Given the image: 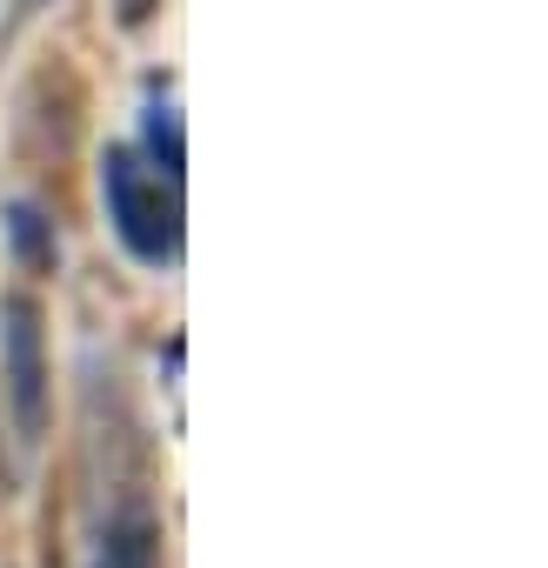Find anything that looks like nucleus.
Returning a JSON list of instances; mask_svg holds the SVG:
<instances>
[{"instance_id": "423d86ee", "label": "nucleus", "mask_w": 548, "mask_h": 568, "mask_svg": "<svg viewBox=\"0 0 548 568\" xmlns=\"http://www.w3.org/2000/svg\"><path fill=\"white\" fill-rule=\"evenodd\" d=\"M154 8H161V0H114L121 28H148V21H154Z\"/></svg>"}, {"instance_id": "20e7f679", "label": "nucleus", "mask_w": 548, "mask_h": 568, "mask_svg": "<svg viewBox=\"0 0 548 568\" xmlns=\"http://www.w3.org/2000/svg\"><path fill=\"white\" fill-rule=\"evenodd\" d=\"M8 247H14L21 274H54L61 241H54V221L41 201H8Z\"/></svg>"}, {"instance_id": "39448f33", "label": "nucleus", "mask_w": 548, "mask_h": 568, "mask_svg": "<svg viewBox=\"0 0 548 568\" xmlns=\"http://www.w3.org/2000/svg\"><path fill=\"white\" fill-rule=\"evenodd\" d=\"M148 148H154L161 174H168V181H181L187 148H181V121H174V108H154V114H148Z\"/></svg>"}, {"instance_id": "0eeeda50", "label": "nucleus", "mask_w": 548, "mask_h": 568, "mask_svg": "<svg viewBox=\"0 0 548 568\" xmlns=\"http://www.w3.org/2000/svg\"><path fill=\"white\" fill-rule=\"evenodd\" d=\"M0 501H8V462H0Z\"/></svg>"}, {"instance_id": "7ed1b4c3", "label": "nucleus", "mask_w": 548, "mask_h": 568, "mask_svg": "<svg viewBox=\"0 0 548 568\" xmlns=\"http://www.w3.org/2000/svg\"><path fill=\"white\" fill-rule=\"evenodd\" d=\"M94 568H161V521L134 501V508H121L108 528H101V555H94Z\"/></svg>"}, {"instance_id": "f03ea898", "label": "nucleus", "mask_w": 548, "mask_h": 568, "mask_svg": "<svg viewBox=\"0 0 548 568\" xmlns=\"http://www.w3.org/2000/svg\"><path fill=\"white\" fill-rule=\"evenodd\" d=\"M0 362H8V408L21 442L48 435V335H41V302L8 295L0 308Z\"/></svg>"}, {"instance_id": "f257e3e1", "label": "nucleus", "mask_w": 548, "mask_h": 568, "mask_svg": "<svg viewBox=\"0 0 548 568\" xmlns=\"http://www.w3.org/2000/svg\"><path fill=\"white\" fill-rule=\"evenodd\" d=\"M101 187H108V214H114V234L128 241L134 261H168L181 247V207L161 194V181L141 174V161L128 148H108V168H101Z\"/></svg>"}]
</instances>
